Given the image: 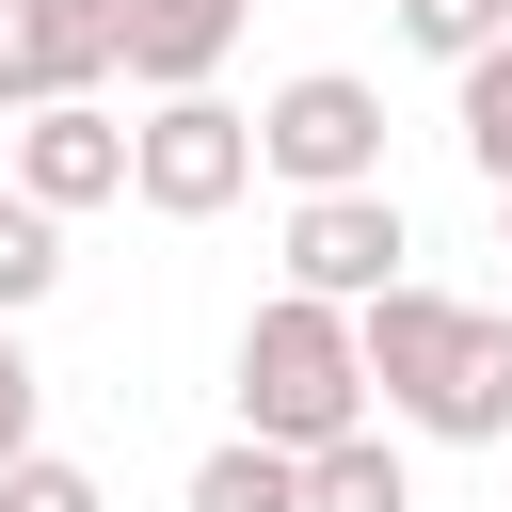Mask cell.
Here are the masks:
<instances>
[{
    "mask_svg": "<svg viewBox=\"0 0 512 512\" xmlns=\"http://www.w3.org/2000/svg\"><path fill=\"white\" fill-rule=\"evenodd\" d=\"M352 336H368V400L400 416V432H432V448H496L512 432V304H448V288H368L352 304Z\"/></svg>",
    "mask_w": 512,
    "mask_h": 512,
    "instance_id": "obj_1",
    "label": "cell"
},
{
    "mask_svg": "<svg viewBox=\"0 0 512 512\" xmlns=\"http://www.w3.org/2000/svg\"><path fill=\"white\" fill-rule=\"evenodd\" d=\"M352 416H384V400H368V336H352V304L272 288V304L240 320V432H272V448H336Z\"/></svg>",
    "mask_w": 512,
    "mask_h": 512,
    "instance_id": "obj_2",
    "label": "cell"
},
{
    "mask_svg": "<svg viewBox=\"0 0 512 512\" xmlns=\"http://www.w3.org/2000/svg\"><path fill=\"white\" fill-rule=\"evenodd\" d=\"M128 192L160 208V224H224L240 192H256V112L240 96H144V128H128Z\"/></svg>",
    "mask_w": 512,
    "mask_h": 512,
    "instance_id": "obj_3",
    "label": "cell"
},
{
    "mask_svg": "<svg viewBox=\"0 0 512 512\" xmlns=\"http://www.w3.org/2000/svg\"><path fill=\"white\" fill-rule=\"evenodd\" d=\"M256 176H288V192H352V176H384V96H368L352 64L272 80V96H256Z\"/></svg>",
    "mask_w": 512,
    "mask_h": 512,
    "instance_id": "obj_4",
    "label": "cell"
},
{
    "mask_svg": "<svg viewBox=\"0 0 512 512\" xmlns=\"http://www.w3.org/2000/svg\"><path fill=\"white\" fill-rule=\"evenodd\" d=\"M400 256H416V224H400L384 176H352V192H288V288L368 304V288H400Z\"/></svg>",
    "mask_w": 512,
    "mask_h": 512,
    "instance_id": "obj_5",
    "label": "cell"
},
{
    "mask_svg": "<svg viewBox=\"0 0 512 512\" xmlns=\"http://www.w3.org/2000/svg\"><path fill=\"white\" fill-rule=\"evenodd\" d=\"M128 80V0H0V112Z\"/></svg>",
    "mask_w": 512,
    "mask_h": 512,
    "instance_id": "obj_6",
    "label": "cell"
},
{
    "mask_svg": "<svg viewBox=\"0 0 512 512\" xmlns=\"http://www.w3.org/2000/svg\"><path fill=\"white\" fill-rule=\"evenodd\" d=\"M0 176H16L32 208H64V224H80V208H112V192H128V128H112L96 96H32V112H16V144H0Z\"/></svg>",
    "mask_w": 512,
    "mask_h": 512,
    "instance_id": "obj_7",
    "label": "cell"
},
{
    "mask_svg": "<svg viewBox=\"0 0 512 512\" xmlns=\"http://www.w3.org/2000/svg\"><path fill=\"white\" fill-rule=\"evenodd\" d=\"M240 16H256V0H128V80H144V96H192V80H224Z\"/></svg>",
    "mask_w": 512,
    "mask_h": 512,
    "instance_id": "obj_8",
    "label": "cell"
},
{
    "mask_svg": "<svg viewBox=\"0 0 512 512\" xmlns=\"http://www.w3.org/2000/svg\"><path fill=\"white\" fill-rule=\"evenodd\" d=\"M304 512H416V464L384 448V416H352L336 448H304Z\"/></svg>",
    "mask_w": 512,
    "mask_h": 512,
    "instance_id": "obj_9",
    "label": "cell"
},
{
    "mask_svg": "<svg viewBox=\"0 0 512 512\" xmlns=\"http://www.w3.org/2000/svg\"><path fill=\"white\" fill-rule=\"evenodd\" d=\"M192 512H304V448H272V432H224V448L192 464Z\"/></svg>",
    "mask_w": 512,
    "mask_h": 512,
    "instance_id": "obj_10",
    "label": "cell"
},
{
    "mask_svg": "<svg viewBox=\"0 0 512 512\" xmlns=\"http://www.w3.org/2000/svg\"><path fill=\"white\" fill-rule=\"evenodd\" d=\"M64 288V208H32L16 176H0V320H32Z\"/></svg>",
    "mask_w": 512,
    "mask_h": 512,
    "instance_id": "obj_11",
    "label": "cell"
},
{
    "mask_svg": "<svg viewBox=\"0 0 512 512\" xmlns=\"http://www.w3.org/2000/svg\"><path fill=\"white\" fill-rule=\"evenodd\" d=\"M464 96H448V128H464V160H480V192H512V32L480 48V64H448Z\"/></svg>",
    "mask_w": 512,
    "mask_h": 512,
    "instance_id": "obj_12",
    "label": "cell"
},
{
    "mask_svg": "<svg viewBox=\"0 0 512 512\" xmlns=\"http://www.w3.org/2000/svg\"><path fill=\"white\" fill-rule=\"evenodd\" d=\"M0 512H112V496H96V464H64V448H16V464H0Z\"/></svg>",
    "mask_w": 512,
    "mask_h": 512,
    "instance_id": "obj_13",
    "label": "cell"
},
{
    "mask_svg": "<svg viewBox=\"0 0 512 512\" xmlns=\"http://www.w3.org/2000/svg\"><path fill=\"white\" fill-rule=\"evenodd\" d=\"M400 32H416L432 64H480V48L512 32V0H400Z\"/></svg>",
    "mask_w": 512,
    "mask_h": 512,
    "instance_id": "obj_14",
    "label": "cell"
},
{
    "mask_svg": "<svg viewBox=\"0 0 512 512\" xmlns=\"http://www.w3.org/2000/svg\"><path fill=\"white\" fill-rule=\"evenodd\" d=\"M32 416H48V368H32V336H16V320H0V464H16V448H32Z\"/></svg>",
    "mask_w": 512,
    "mask_h": 512,
    "instance_id": "obj_15",
    "label": "cell"
},
{
    "mask_svg": "<svg viewBox=\"0 0 512 512\" xmlns=\"http://www.w3.org/2000/svg\"><path fill=\"white\" fill-rule=\"evenodd\" d=\"M496 240H512V192H496Z\"/></svg>",
    "mask_w": 512,
    "mask_h": 512,
    "instance_id": "obj_16",
    "label": "cell"
}]
</instances>
